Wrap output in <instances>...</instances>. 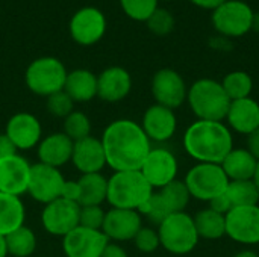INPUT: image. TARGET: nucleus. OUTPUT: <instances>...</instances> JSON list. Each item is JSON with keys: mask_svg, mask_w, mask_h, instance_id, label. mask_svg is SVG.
<instances>
[{"mask_svg": "<svg viewBox=\"0 0 259 257\" xmlns=\"http://www.w3.org/2000/svg\"><path fill=\"white\" fill-rule=\"evenodd\" d=\"M106 26V17L100 9L94 6H85L73 14L68 30L73 41L79 45H93L103 38Z\"/></svg>", "mask_w": 259, "mask_h": 257, "instance_id": "obj_9", "label": "nucleus"}, {"mask_svg": "<svg viewBox=\"0 0 259 257\" xmlns=\"http://www.w3.org/2000/svg\"><path fill=\"white\" fill-rule=\"evenodd\" d=\"M105 211L102 206H80L79 212V226L91 229V230H102Z\"/></svg>", "mask_w": 259, "mask_h": 257, "instance_id": "obj_38", "label": "nucleus"}, {"mask_svg": "<svg viewBox=\"0 0 259 257\" xmlns=\"http://www.w3.org/2000/svg\"><path fill=\"white\" fill-rule=\"evenodd\" d=\"M211 47L219 48V50H228V48H231L232 45H231V42H229V38L219 35V36H215V38L211 39Z\"/></svg>", "mask_w": 259, "mask_h": 257, "instance_id": "obj_46", "label": "nucleus"}, {"mask_svg": "<svg viewBox=\"0 0 259 257\" xmlns=\"http://www.w3.org/2000/svg\"><path fill=\"white\" fill-rule=\"evenodd\" d=\"M152 95L156 105L178 109L187 101L188 88L184 77L173 68H161L152 77Z\"/></svg>", "mask_w": 259, "mask_h": 257, "instance_id": "obj_10", "label": "nucleus"}, {"mask_svg": "<svg viewBox=\"0 0 259 257\" xmlns=\"http://www.w3.org/2000/svg\"><path fill=\"white\" fill-rule=\"evenodd\" d=\"M8 254L12 257H29L36 250V235L27 226H21L15 232L5 236Z\"/></svg>", "mask_w": 259, "mask_h": 257, "instance_id": "obj_29", "label": "nucleus"}, {"mask_svg": "<svg viewBox=\"0 0 259 257\" xmlns=\"http://www.w3.org/2000/svg\"><path fill=\"white\" fill-rule=\"evenodd\" d=\"M30 164L17 155L0 159V192L21 197L27 192Z\"/></svg>", "mask_w": 259, "mask_h": 257, "instance_id": "obj_19", "label": "nucleus"}, {"mask_svg": "<svg viewBox=\"0 0 259 257\" xmlns=\"http://www.w3.org/2000/svg\"><path fill=\"white\" fill-rule=\"evenodd\" d=\"M159 0H120L123 12L135 21H147L149 17L159 8Z\"/></svg>", "mask_w": 259, "mask_h": 257, "instance_id": "obj_34", "label": "nucleus"}, {"mask_svg": "<svg viewBox=\"0 0 259 257\" xmlns=\"http://www.w3.org/2000/svg\"><path fill=\"white\" fill-rule=\"evenodd\" d=\"M255 11L244 0H226L211 14V23L219 35L241 38L252 30Z\"/></svg>", "mask_w": 259, "mask_h": 257, "instance_id": "obj_8", "label": "nucleus"}, {"mask_svg": "<svg viewBox=\"0 0 259 257\" xmlns=\"http://www.w3.org/2000/svg\"><path fill=\"white\" fill-rule=\"evenodd\" d=\"M5 135L12 141L17 150H32L38 147L42 139V127L35 115L18 112L9 118Z\"/></svg>", "mask_w": 259, "mask_h": 257, "instance_id": "obj_17", "label": "nucleus"}, {"mask_svg": "<svg viewBox=\"0 0 259 257\" xmlns=\"http://www.w3.org/2000/svg\"><path fill=\"white\" fill-rule=\"evenodd\" d=\"M158 235L161 247L176 256L191 253L200 239L194 226V218L187 212L170 214L158 226Z\"/></svg>", "mask_w": 259, "mask_h": 257, "instance_id": "obj_5", "label": "nucleus"}, {"mask_svg": "<svg viewBox=\"0 0 259 257\" xmlns=\"http://www.w3.org/2000/svg\"><path fill=\"white\" fill-rule=\"evenodd\" d=\"M132 89V77L123 67L114 65L105 68L97 76V97L108 103L121 101Z\"/></svg>", "mask_w": 259, "mask_h": 257, "instance_id": "obj_20", "label": "nucleus"}, {"mask_svg": "<svg viewBox=\"0 0 259 257\" xmlns=\"http://www.w3.org/2000/svg\"><path fill=\"white\" fill-rule=\"evenodd\" d=\"M246 148L256 161H259V129L253 130L250 135H247Z\"/></svg>", "mask_w": 259, "mask_h": 257, "instance_id": "obj_43", "label": "nucleus"}, {"mask_svg": "<svg viewBox=\"0 0 259 257\" xmlns=\"http://www.w3.org/2000/svg\"><path fill=\"white\" fill-rule=\"evenodd\" d=\"M109 239L102 230L77 226L62 238V250L67 257H100Z\"/></svg>", "mask_w": 259, "mask_h": 257, "instance_id": "obj_15", "label": "nucleus"}, {"mask_svg": "<svg viewBox=\"0 0 259 257\" xmlns=\"http://www.w3.org/2000/svg\"><path fill=\"white\" fill-rule=\"evenodd\" d=\"M226 121L232 130L240 135H250L259 129V103L252 98L232 100L226 115Z\"/></svg>", "mask_w": 259, "mask_h": 257, "instance_id": "obj_23", "label": "nucleus"}, {"mask_svg": "<svg viewBox=\"0 0 259 257\" xmlns=\"http://www.w3.org/2000/svg\"><path fill=\"white\" fill-rule=\"evenodd\" d=\"M74 142L64 133L56 132L42 138L38 144V159L41 164L61 168L67 162L71 161Z\"/></svg>", "mask_w": 259, "mask_h": 257, "instance_id": "obj_22", "label": "nucleus"}, {"mask_svg": "<svg viewBox=\"0 0 259 257\" xmlns=\"http://www.w3.org/2000/svg\"><path fill=\"white\" fill-rule=\"evenodd\" d=\"M187 101L197 120L205 121H225L231 105L222 82L208 77L196 80L188 88Z\"/></svg>", "mask_w": 259, "mask_h": 257, "instance_id": "obj_3", "label": "nucleus"}, {"mask_svg": "<svg viewBox=\"0 0 259 257\" xmlns=\"http://www.w3.org/2000/svg\"><path fill=\"white\" fill-rule=\"evenodd\" d=\"M194 226L197 230L199 238L208 239V241H217L226 235V220L225 215L212 211V209H203L196 214Z\"/></svg>", "mask_w": 259, "mask_h": 257, "instance_id": "obj_28", "label": "nucleus"}, {"mask_svg": "<svg viewBox=\"0 0 259 257\" xmlns=\"http://www.w3.org/2000/svg\"><path fill=\"white\" fill-rule=\"evenodd\" d=\"M178 170V159L168 148L152 147L140 171L153 189H161L176 180Z\"/></svg>", "mask_w": 259, "mask_h": 257, "instance_id": "obj_14", "label": "nucleus"}, {"mask_svg": "<svg viewBox=\"0 0 259 257\" xmlns=\"http://www.w3.org/2000/svg\"><path fill=\"white\" fill-rule=\"evenodd\" d=\"M141 127L150 142H167L176 133L178 118L173 109L155 103L144 112Z\"/></svg>", "mask_w": 259, "mask_h": 257, "instance_id": "obj_18", "label": "nucleus"}, {"mask_svg": "<svg viewBox=\"0 0 259 257\" xmlns=\"http://www.w3.org/2000/svg\"><path fill=\"white\" fill-rule=\"evenodd\" d=\"M64 91L74 103L91 101L97 97V76L85 68L73 70L67 74Z\"/></svg>", "mask_w": 259, "mask_h": 257, "instance_id": "obj_24", "label": "nucleus"}, {"mask_svg": "<svg viewBox=\"0 0 259 257\" xmlns=\"http://www.w3.org/2000/svg\"><path fill=\"white\" fill-rule=\"evenodd\" d=\"M232 208L234 206H232L229 197L226 195V192L223 195H219L217 198H214V200L209 201V209H212V211H215V212H219L222 215H226Z\"/></svg>", "mask_w": 259, "mask_h": 257, "instance_id": "obj_41", "label": "nucleus"}, {"mask_svg": "<svg viewBox=\"0 0 259 257\" xmlns=\"http://www.w3.org/2000/svg\"><path fill=\"white\" fill-rule=\"evenodd\" d=\"M65 65L53 56H41L29 64L24 74L27 88L41 97H49L64 89L67 79Z\"/></svg>", "mask_w": 259, "mask_h": 257, "instance_id": "obj_6", "label": "nucleus"}, {"mask_svg": "<svg viewBox=\"0 0 259 257\" xmlns=\"http://www.w3.org/2000/svg\"><path fill=\"white\" fill-rule=\"evenodd\" d=\"M79 197H80V186H79V182H77V180H76V182H73V180H65V183H64V186H62V191H61V198L77 203V201H79Z\"/></svg>", "mask_w": 259, "mask_h": 257, "instance_id": "obj_40", "label": "nucleus"}, {"mask_svg": "<svg viewBox=\"0 0 259 257\" xmlns=\"http://www.w3.org/2000/svg\"><path fill=\"white\" fill-rule=\"evenodd\" d=\"M229 182L252 180L258 161L247 151V148H232L220 164Z\"/></svg>", "mask_w": 259, "mask_h": 257, "instance_id": "obj_25", "label": "nucleus"}, {"mask_svg": "<svg viewBox=\"0 0 259 257\" xmlns=\"http://www.w3.org/2000/svg\"><path fill=\"white\" fill-rule=\"evenodd\" d=\"M252 182L255 183V186H256V189H258V192H259V161H258V165H256V170H255V174H253Z\"/></svg>", "mask_w": 259, "mask_h": 257, "instance_id": "obj_50", "label": "nucleus"}, {"mask_svg": "<svg viewBox=\"0 0 259 257\" xmlns=\"http://www.w3.org/2000/svg\"><path fill=\"white\" fill-rule=\"evenodd\" d=\"M80 206L74 201L58 198L49 204H44L41 212V223L47 233L64 238L79 226Z\"/></svg>", "mask_w": 259, "mask_h": 257, "instance_id": "obj_13", "label": "nucleus"}, {"mask_svg": "<svg viewBox=\"0 0 259 257\" xmlns=\"http://www.w3.org/2000/svg\"><path fill=\"white\" fill-rule=\"evenodd\" d=\"M159 195L162 197V200L165 201V204L171 214L185 212V209L191 200V195L188 192L185 182H181L178 179L173 180L171 183L165 185L164 188H161Z\"/></svg>", "mask_w": 259, "mask_h": 257, "instance_id": "obj_31", "label": "nucleus"}, {"mask_svg": "<svg viewBox=\"0 0 259 257\" xmlns=\"http://www.w3.org/2000/svg\"><path fill=\"white\" fill-rule=\"evenodd\" d=\"M100 257H129V256H127L126 250H124L121 245L114 244V242H109V244L106 245V248L103 250V253H102V256Z\"/></svg>", "mask_w": 259, "mask_h": 257, "instance_id": "obj_44", "label": "nucleus"}, {"mask_svg": "<svg viewBox=\"0 0 259 257\" xmlns=\"http://www.w3.org/2000/svg\"><path fill=\"white\" fill-rule=\"evenodd\" d=\"M64 133L73 142H77L80 139L91 136L90 118L80 111H73L68 117L64 118Z\"/></svg>", "mask_w": 259, "mask_h": 257, "instance_id": "obj_33", "label": "nucleus"}, {"mask_svg": "<svg viewBox=\"0 0 259 257\" xmlns=\"http://www.w3.org/2000/svg\"><path fill=\"white\" fill-rule=\"evenodd\" d=\"M12 155H17V148L12 144V141L5 133H2L0 135V159H5Z\"/></svg>", "mask_w": 259, "mask_h": 257, "instance_id": "obj_42", "label": "nucleus"}, {"mask_svg": "<svg viewBox=\"0 0 259 257\" xmlns=\"http://www.w3.org/2000/svg\"><path fill=\"white\" fill-rule=\"evenodd\" d=\"M143 227V217L138 211L129 209H115L111 208L105 214L102 232L105 236L114 242L134 241L140 229Z\"/></svg>", "mask_w": 259, "mask_h": 257, "instance_id": "obj_16", "label": "nucleus"}, {"mask_svg": "<svg viewBox=\"0 0 259 257\" xmlns=\"http://www.w3.org/2000/svg\"><path fill=\"white\" fill-rule=\"evenodd\" d=\"M234 257H259L253 250H241L237 254H234Z\"/></svg>", "mask_w": 259, "mask_h": 257, "instance_id": "obj_47", "label": "nucleus"}, {"mask_svg": "<svg viewBox=\"0 0 259 257\" xmlns=\"http://www.w3.org/2000/svg\"><path fill=\"white\" fill-rule=\"evenodd\" d=\"M153 194L141 171H114L108 179L106 201L115 209L138 211Z\"/></svg>", "mask_w": 259, "mask_h": 257, "instance_id": "obj_4", "label": "nucleus"}, {"mask_svg": "<svg viewBox=\"0 0 259 257\" xmlns=\"http://www.w3.org/2000/svg\"><path fill=\"white\" fill-rule=\"evenodd\" d=\"M8 256V248H6V239L5 236L0 235V257Z\"/></svg>", "mask_w": 259, "mask_h": 257, "instance_id": "obj_48", "label": "nucleus"}, {"mask_svg": "<svg viewBox=\"0 0 259 257\" xmlns=\"http://www.w3.org/2000/svg\"><path fill=\"white\" fill-rule=\"evenodd\" d=\"M164 2H175V0H164Z\"/></svg>", "mask_w": 259, "mask_h": 257, "instance_id": "obj_51", "label": "nucleus"}, {"mask_svg": "<svg viewBox=\"0 0 259 257\" xmlns=\"http://www.w3.org/2000/svg\"><path fill=\"white\" fill-rule=\"evenodd\" d=\"M184 182L193 198L206 203L223 195L229 186V179L220 164H197L187 173Z\"/></svg>", "mask_w": 259, "mask_h": 257, "instance_id": "obj_7", "label": "nucleus"}, {"mask_svg": "<svg viewBox=\"0 0 259 257\" xmlns=\"http://www.w3.org/2000/svg\"><path fill=\"white\" fill-rule=\"evenodd\" d=\"M252 30L259 32V12L253 14V21H252Z\"/></svg>", "mask_w": 259, "mask_h": 257, "instance_id": "obj_49", "label": "nucleus"}, {"mask_svg": "<svg viewBox=\"0 0 259 257\" xmlns=\"http://www.w3.org/2000/svg\"><path fill=\"white\" fill-rule=\"evenodd\" d=\"M226 236L243 245L259 244V206L232 208L226 215Z\"/></svg>", "mask_w": 259, "mask_h": 257, "instance_id": "obj_12", "label": "nucleus"}, {"mask_svg": "<svg viewBox=\"0 0 259 257\" xmlns=\"http://www.w3.org/2000/svg\"><path fill=\"white\" fill-rule=\"evenodd\" d=\"M134 244L141 253H153V251H156L161 247L158 230L143 226L140 229V232L137 233V236L134 238Z\"/></svg>", "mask_w": 259, "mask_h": 257, "instance_id": "obj_39", "label": "nucleus"}, {"mask_svg": "<svg viewBox=\"0 0 259 257\" xmlns=\"http://www.w3.org/2000/svg\"><path fill=\"white\" fill-rule=\"evenodd\" d=\"M100 139L106 165L114 171H140L152 150V142L141 124L127 118L109 123Z\"/></svg>", "mask_w": 259, "mask_h": 257, "instance_id": "obj_1", "label": "nucleus"}, {"mask_svg": "<svg viewBox=\"0 0 259 257\" xmlns=\"http://www.w3.org/2000/svg\"><path fill=\"white\" fill-rule=\"evenodd\" d=\"M64 183H65V179L62 173L59 171V168H53L41 162L30 165L27 194L33 200L42 204H49L61 198V191H62Z\"/></svg>", "mask_w": 259, "mask_h": 257, "instance_id": "obj_11", "label": "nucleus"}, {"mask_svg": "<svg viewBox=\"0 0 259 257\" xmlns=\"http://www.w3.org/2000/svg\"><path fill=\"white\" fill-rule=\"evenodd\" d=\"M222 86L228 97L232 100H240V98H247L250 97L253 91V79L249 73L237 70L231 71L225 76L222 80Z\"/></svg>", "mask_w": 259, "mask_h": 257, "instance_id": "obj_30", "label": "nucleus"}, {"mask_svg": "<svg viewBox=\"0 0 259 257\" xmlns=\"http://www.w3.org/2000/svg\"><path fill=\"white\" fill-rule=\"evenodd\" d=\"M193 5L202 8V9H209V11H214L215 8H219L222 3H225L226 0H190Z\"/></svg>", "mask_w": 259, "mask_h": 257, "instance_id": "obj_45", "label": "nucleus"}, {"mask_svg": "<svg viewBox=\"0 0 259 257\" xmlns=\"http://www.w3.org/2000/svg\"><path fill=\"white\" fill-rule=\"evenodd\" d=\"M80 186L79 206H100L106 201L108 195V179L102 173L82 174L77 180Z\"/></svg>", "mask_w": 259, "mask_h": 257, "instance_id": "obj_27", "label": "nucleus"}, {"mask_svg": "<svg viewBox=\"0 0 259 257\" xmlns=\"http://www.w3.org/2000/svg\"><path fill=\"white\" fill-rule=\"evenodd\" d=\"M147 27L150 29L152 33L158 35V36H165L168 33L173 32L176 20L173 17V14L164 8H158L146 21Z\"/></svg>", "mask_w": 259, "mask_h": 257, "instance_id": "obj_36", "label": "nucleus"}, {"mask_svg": "<svg viewBox=\"0 0 259 257\" xmlns=\"http://www.w3.org/2000/svg\"><path fill=\"white\" fill-rule=\"evenodd\" d=\"M26 209L21 197L0 192V235L8 236L24 226Z\"/></svg>", "mask_w": 259, "mask_h": 257, "instance_id": "obj_26", "label": "nucleus"}, {"mask_svg": "<svg viewBox=\"0 0 259 257\" xmlns=\"http://www.w3.org/2000/svg\"><path fill=\"white\" fill-rule=\"evenodd\" d=\"M71 162L82 174L100 173L106 167V155L102 139L88 136L74 142Z\"/></svg>", "mask_w": 259, "mask_h": 257, "instance_id": "obj_21", "label": "nucleus"}, {"mask_svg": "<svg viewBox=\"0 0 259 257\" xmlns=\"http://www.w3.org/2000/svg\"><path fill=\"white\" fill-rule=\"evenodd\" d=\"M184 148L197 164H222L234 148V138L223 121L197 120L184 133Z\"/></svg>", "mask_w": 259, "mask_h": 257, "instance_id": "obj_2", "label": "nucleus"}, {"mask_svg": "<svg viewBox=\"0 0 259 257\" xmlns=\"http://www.w3.org/2000/svg\"><path fill=\"white\" fill-rule=\"evenodd\" d=\"M141 217H146L150 223L159 226L171 212L168 211L165 201L162 200V197L159 195V192H153L150 195V198L138 209Z\"/></svg>", "mask_w": 259, "mask_h": 257, "instance_id": "obj_35", "label": "nucleus"}, {"mask_svg": "<svg viewBox=\"0 0 259 257\" xmlns=\"http://www.w3.org/2000/svg\"><path fill=\"white\" fill-rule=\"evenodd\" d=\"M73 108H74V101L71 100V97L64 89L47 97V111L53 117L65 118L74 111Z\"/></svg>", "mask_w": 259, "mask_h": 257, "instance_id": "obj_37", "label": "nucleus"}, {"mask_svg": "<svg viewBox=\"0 0 259 257\" xmlns=\"http://www.w3.org/2000/svg\"><path fill=\"white\" fill-rule=\"evenodd\" d=\"M226 195L229 197L234 208L255 206L259 203V192L252 180L229 182V186L226 189Z\"/></svg>", "mask_w": 259, "mask_h": 257, "instance_id": "obj_32", "label": "nucleus"}]
</instances>
